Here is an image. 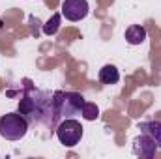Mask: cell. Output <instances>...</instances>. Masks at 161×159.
<instances>
[{
	"mask_svg": "<svg viewBox=\"0 0 161 159\" xmlns=\"http://www.w3.org/2000/svg\"><path fill=\"white\" fill-rule=\"evenodd\" d=\"M88 0H64L62 2V15L68 19V21H82L86 15H88Z\"/></svg>",
	"mask_w": 161,
	"mask_h": 159,
	"instance_id": "5",
	"label": "cell"
},
{
	"mask_svg": "<svg viewBox=\"0 0 161 159\" xmlns=\"http://www.w3.org/2000/svg\"><path fill=\"white\" fill-rule=\"evenodd\" d=\"M54 107L60 118H75L80 114V109L84 105V97L79 92H53Z\"/></svg>",
	"mask_w": 161,
	"mask_h": 159,
	"instance_id": "2",
	"label": "cell"
},
{
	"mask_svg": "<svg viewBox=\"0 0 161 159\" xmlns=\"http://www.w3.org/2000/svg\"><path fill=\"white\" fill-rule=\"evenodd\" d=\"M80 116L84 120H88V122L97 120V116H99L97 105H96V103H90V101H84V105H82V109H80Z\"/></svg>",
	"mask_w": 161,
	"mask_h": 159,
	"instance_id": "11",
	"label": "cell"
},
{
	"mask_svg": "<svg viewBox=\"0 0 161 159\" xmlns=\"http://www.w3.org/2000/svg\"><path fill=\"white\" fill-rule=\"evenodd\" d=\"M146 28L142 25H131L125 28V41L129 45H141L146 41Z\"/></svg>",
	"mask_w": 161,
	"mask_h": 159,
	"instance_id": "8",
	"label": "cell"
},
{
	"mask_svg": "<svg viewBox=\"0 0 161 159\" xmlns=\"http://www.w3.org/2000/svg\"><path fill=\"white\" fill-rule=\"evenodd\" d=\"M156 150H158V144L144 133H141L139 137L133 139V154L139 156V157H154L156 156Z\"/></svg>",
	"mask_w": 161,
	"mask_h": 159,
	"instance_id": "6",
	"label": "cell"
},
{
	"mask_svg": "<svg viewBox=\"0 0 161 159\" xmlns=\"http://www.w3.org/2000/svg\"><path fill=\"white\" fill-rule=\"evenodd\" d=\"M99 82L101 84H116L118 80H120V71L116 69V66H113V64H107V66H103L101 69H99Z\"/></svg>",
	"mask_w": 161,
	"mask_h": 159,
	"instance_id": "9",
	"label": "cell"
},
{
	"mask_svg": "<svg viewBox=\"0 0 161 159\" xmlns=\"http://www.w3.org/2000/svg\"><path fill=\"white\" fill-rule=\"evenodd\" d=\"M30 97H32V112H30L28 122H40L47 127H53L56 123V120L60 118V114L56 112V107H54L53 94L36 90V94Z\"/></svg>",
	"mask_w": 161,
	"mask_h": 159,
	"instance_id": "1",
	"label": "cell"
},
{
	"mask_svg": "<svg viewBox=\"0 0 161 159\" xmlns=\"http://www.w3.org/2000/svg\"><path fill=\"white\" fill-rule=\"evenodd\" d=\"M28 123L21 112H8L0 116V135L6 140H21L28 133Z\"/></svg>",
	"mask_w": 161,
	"mask_h": 159,
	"instance_id": "3",
	"label": "cell"
},
{
	"mask_svg": "<svg viewBox=\"0 0 161 159\" xmlns=\"http://www.w3.org/2000/svg\"><path fill=\"white\" fill-rule=\"evenodd\" d=\"M28 23H30V26H32V36H40V32H38V25H40V21L36 19V17H30L28 19Z\"/></svg>",
	"mask_w": 161,
	"mask_h": 159,
	"instance_id": "12",
	"label": "cell"
},
{
	"mask_svg": "<svg viewBox=\"0 0 161 159\" xmlns=\"http://www.w3.org/2000/svg\"><path fill=\"white\" fill-rule=\"evenodd\" d=\"M56 137L60 140V144H64L66 148H73L77 146L82 139V125L80 122L73 118H64L56 125Z\"/></svg>",
	"mask_w": 161,
	"mask_h": 159,
	"instance_id": "4",
	"label": "cell"
},
{
	"mask_svg": "<svg viewBox=\"0 0 161 159\" xmlns=\"http://www.w3.org/2000/svg\"><path fill=\"white\" fill-rule=\"evenodd\" d=\"M139 129H141V133L148 135V137L158 144V148H161V122L159 120L141 122V123H139Z\"/></svg>",
	"mask_w": 161,
	"mask_h": 159,
	"instance_id": "7",
	"label": "cell"
},
{
	"mask_svg": "<svg viewBox=\"0 0 161 159\" xmlns=\"http://www.w3.org/2000/svg\"><path fill=\"white\" fill-rule=\"evenodd\" d=\"M60 21H62L60 13H53L51 19L43 25V34H45V36H54V34L60 30Z\"/></svg>",
	"mask_w": 161,
	"mask_h": 159,
	"instance_id": "10",
	"label": "cell"
}]
</instances>
